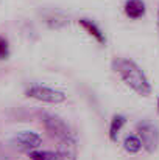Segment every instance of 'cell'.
Segmentation results:
<instances>
[{"mask_svg":"<svg viewBox=\"0 0 159 160\" xmlns=\"http://www.w3.org/2000/svg\"><path fill=\"white\" fill-rule=\"evenodd\" d=\"M78 23L84 28V31L87 33V34H91L100 45H105L106 44V36H105V33L102 31V28L94 22V20H91V19H80L78 20Z\"/></svg>","mask_w":159,"mask_h":160,"instance_id":"obj_8","label":"cell"},{"mask_svg":"<svg viewBox=\"0 0 159 160\" xmlns=\"http://www.w3.org/2000/svg\"><path fill=\"white\" fill-rule=\"evenodd\" d=\"M123 9H125V14L133 20H137V19L144 17L145 11H147L144 0H126Z\"/></svg>","mask_w":159,"mask_h":160,"instance_id":"obj_9","label":"cell"},{"mask_svg":"<svg viewBox=\"0 0 159 160\" xmlns=\"http://www.w3.org/2000/svg\"><path fill=\"white\" fill-rule=\"evenodd\" d=\"M136 131L139 138L142 140V146L147 152H155L159 145V129L158 126L148 120H142L136 124Z\"/></svg>","mask_w":159,"mask_h":160,"instance_id":"obj_4","label":"cell"},{"mask_svg":"<svg viewBox=\"0 0 159 160\" xmlns=\"http://www.w3.org/2000/svg\"><path fill=\"white\" fill-rule=\"evenodd\" d=\"M25 95L28 98L42 101V103H49V104H59L64 103L67 100V95L61 90L52 89L49 86H42V84H31L25 89Z\"/></svg>","mask_w":159,"mask_h":160,"instance_id":"obj_3","label":"cell"},{"mask_svg":"<svg viewBox=\"0 0 159 160\" xmlns=\"http://www.w3.org/2000/svg\"><path fill=\"white\" fill-rule=\"evenodd\" d=\"M8 56H9V44L5 38L0 36V61L6 59Z\"/></svg>","mask_w":159,"mask_h":160,"instance_id":"obj_12","label":"cell"},{"mask_svg":"<svg viewBox=\"0 0 159 160\" xmlns=\"http://www.w3.org/2000/svg\"><path fill=\"white\" fill-rule=\"evenodd\" d=\"M142 148L144 146H142V140L139 138V135L130 134V135L125 137V140H123V149L128 154H137V152H140Z\"/></svg>","mask_w":159,"mask_h":160,"instance_id":"obj_11","label":"cell"},{"mask_svg":"<svg viewBox=\"0 0 159 160\" xmlns=\"http://www.w3.org/2000/svg\"><path fill=\"white\" fill-rule=\"evenodd\" d=\"M125 123H126V118H125L123 115L115 113V115L112 117L111 124H109V140H111V142H117L119 134H120L122 128L125 126Z\"/></svg>","mask_w":159,"mask_h":160,"instance_id":"obj_10","label":"cell"},{"mask_svg":"<svg viewBox=\"0 0 159 160\" xmlns=\"http://www.w3.org/2000/svg\"><path fill=\"white\" fill-rule=\"evenodd\" d=\"M39 118H41L45 131L52 135L53 138H56L59 142L61 146H64V148H73L75 149V145H77L75 134L70 129V126L61 117H58L55 113H50V112H41L39 113Z\"/></svg>","mask_w":159,"mask_h":160,"instance_id":"obj_2","label":"cell"},{"mask_svg":"<svg viewBox=\"0 0 159 160\" xmlns=\"http://www.w3.org/2000/svg\"><path fill=\"white\" fill-rule=\"evenodd\" d=\"M28 157L31 160H77L73 148H64L58 151H42L34 149L28 152Z\"/></svg>","mask_w":159,"mask_h":160,"instance_id":"obj_6","label":"cell"},{"mask_svg":"<svg viewBox=\"0 0 159 160\" xmlns=\"http://www.w3.org/2000/svg\"><path fill=\"white\" fill-rule=\"evenodd\" d=\"M112 68L115 73H119V76L122 78V81L137 95L142 97H148L151 93V84L147 78V75L144 73V70L131 59H125V58H119L112 61Z\"/></svg>","mask_w":159,"mask_h":160,"instance_id":"obj_1","label":"cell"},{"mask_svg":"<svg viewBox=\"0 0 159 160\" xmlns=\"http://www.w3.org/2000/svg\"><path fill=\"white\" fill-rule=\"evenodd\" d=\"M158 106H159V101H158Z\"/></svg>","mask_w":159,"mask_h":160,"instance_id":"obj_14","label":"cell"},{"mask_svg":"<svg viewBox=\"0 0 159 160\" xmlns=\"http://www.w3.org/2000/svg\"><path fill=\"white\" fill-rule=\"evenodd\" d=\"M156 25H158V31H159V5H158V20H156Z\"/></svg>","mask_w":159,"mask_h":160,"instance_id":"obj_13","label":"cell"},{"mask_svg":"<svg viewBox=\"0 0 159 160\" xmlns=\"http://www.w3.org/2000/svg\"><path fill=\"white\" fill-rule=\"evenodd\" d=\"M9 143L14 149L28 154L30 151L39 149V146L42 145V137L36 132H31V131H22V132L16 134Z\"/></svg>","mask_w":159,"mask_h":160,"instance_id":"obj_5","label":"cell"},{"mask_svg":"<svg viewBox=\"0 0 159 160\" xmlns=\"http://www.w3.org/2000/svg\"><path fill=\"white\" fill-rule=\"evenodd\" d=\"M39 16L42 17L44 23L50 30H62L69 27L70 23V17L64 11H59V9H42Z\"/></svg>","mask_w":159,"mask_h":160,"instance_id":"obj_7","label":"cell"}]
</instances>
